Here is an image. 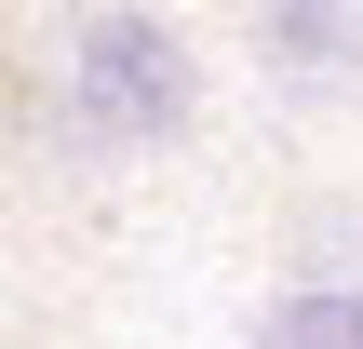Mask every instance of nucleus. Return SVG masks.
I'll return each instance as SVG.
<instances>
[{
    "label": "nucleus",
    "instance_id": "f257e3e1",
    "mask_svg": "<svg viewBox=\"0 0 363 349\" xmlns=\"http://www.w3.org/2000/svg\"><path fill=\"white\" fill-rule=\"evenodd\" d=\"M67 108H81V135H108V148H162V135L202 108L189 27L148 13V0H108V13L67 40Z\"/></svg>",
    "mask_w": 363,
    "mask_h": 349
},
{
    "label": "nucleus",
    "instance_id": "f03ea898",
    "mask_svg": "<svg viewBox=\"0 0 363 349\" xmlns=\"http://www.w3.org/2000/svg\"><path fill=\"white\" fill-rule=\"evenodd\" d=\"M269 67L310 94V81H363V0H269Z\"/></svg>",
    "mask_w": 363,
    "mask_h": 349
},
{
    "label": "nucleus",
    "instance_id": "7ed1b4c3",
    "mask_svg": "<svg viewBox=\"0 0 363 349\" xmlns=\"http://www.w3.org/2000/svg\"><path fill=\"white\" fill-rule=\"evenodd\" d=\"M242 349H363V282H283L242 323Z\"/></svg>",
    "mask_w": 363,
    "mask_h": 349
}]
</instances>
